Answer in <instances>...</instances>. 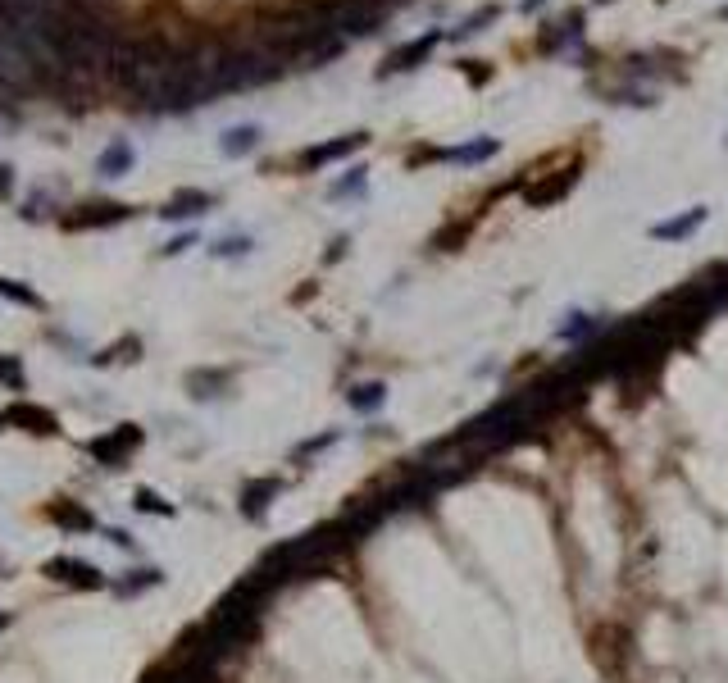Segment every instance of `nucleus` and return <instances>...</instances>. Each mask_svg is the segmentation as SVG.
Wrapping results in <instances>:
<instances>
[{"label":"nucleus","instance_id":"f257e3e1","mask_svg":"<svg viewBox=\"0 0 728 683\" xmlns=\"http://www.w3.org/2000/svg\"><path fill=\"white\" fill-rule=\"evenodd\" d=\"M178 74V55L164 46V42H114V55H110V78L128 92H137L142 101L160 105L164 110V96H169V83Z\"/></svg>","mask_w":728,"mask_h":683},{"label":"nucleus","instance_id":"f03ea898","mask_svg":"<svg viewBox=\"0 0 728 683\" xmlns=\"http://www.w3.org/2000/svg\"><path fill=\"white\" fill-rule=\"evenodd\" d=\"M282 74V55L278 51H228L219 60V78H214V92H241V87H260V83H273Z\"/></svg>","mask_w":728,"mask_h":683},{"label":"nucleus","instance_id":"7ed1b4c3","mask_svg":"<svg viewBox=\"0 0 728 683\" xmlns=\"http://www.w3.org/2000/svg\"><path fill=\"white\" fill-rule=\"evenodd\" d=\"M379 19H383V0H341V5H332V28H341L350 37L369 33Z\"/></svg>","mask_w":728,"mask_h":683},{"label":"nucleus","instance_id":"20e7f679","mask_svg":"<svg viewBox=\"0 0 728 683\" xmlns=\"http://www.w3.org/2000/svg\"><path fill=\"white\" fill-rule=\"evenodd\" d=\"M28 74H33L28 51L19 46V37H15L5 24H0V83H5V87H24Z\"/></svg>","mask_w":728,"mask_h":683},{"label":"nucleus","instance_id":"39448f33","mask_svg":"<svg viewBox=\"0 0 728 683\" xmlns=\"http://www.w3.org/2000/svg\"><path fill=\"white\" fill-rule=\"evenodd\" d=\"M137 442H142V433H137V424H123V429H114V433H105V438H96L92 442V456H101L105 465H114V470H123V460L137 451Z\"/></svg>","mask_w":728,"mask_h":683},{"label":"nucleus","instance_id":"423d86ee","mask_svg":"<svg viewBox=\"0 0 728 683\" xmlns=\"http://www.w3.org/2000/svg\"><path fill=\"white\" fill-rule=\"evenodd\" d=\"M46 574H51L55 583H78V588H105L101 569H96V565H87V560H78V556H55V560H46Z\"/></svg>","mask_w":728,"mask_h":683},{"label":"nucleus","instance_id":"0eeeda50","mask_svg":"<svg viewBox=\"0 0 728 683\" xmlns=\"http://www.w3.org/2000/svg\"><path fill=\"white\" fill-rule=\"evenodd\" d=\"M0 424H28V433H55V415L51 411H37V406H28V401H19V406H10V411H0Z\"/></svg>","mask_w":728,"mask_h":683},{"label":"nucleus","instance_id":"6e6552de","mask_svg":"<svg viewBox=\"0 0 728 683\" xmlns=\"http://www.w3.org/2000/svg\"><path fill=\"white\" fill-rule=\"evenodd\" d=\"M260 146V128L255 124H237V128H228L223 137H219V151L228 155V160H241V155H251Z\"/></svg>","mask_w":728,"mask_h":683},{"label":"nucleus","instance_id":"1a4fd4ad","mask_svg":"<svg viewBox=\"0 0 728 683\" xmlns=\"http://www.w3.org/2000/svg\"><path fill=\"white\" fill-rule=\"evenodd\" d=\"M128 205H83V214H69V228H105V223H123Z\"/></svg>","mask_w":728,"mask_h":683},{"label":"nucleus","instance_id":"9d476101","mask_svg":"<svg viewBox=\"0 0 728 683\" xmlns=\"http://www.w3.org/2000/svg\"><path fill=\"white\" fill-rule=\"evenodd\" d=\"M359 142H364V137H359V133H350V137H341V142H328V146H314V151H305V164H310V169H319L323 160H337V155H350V151H355Z\"/></svg>","mask_w":728,"mask_h":683},{"label":"nucleus","instance_id":"9b49d317","mask_svg":"<svg viewBox=\"0 0 728 683\" xmlns=\"http://www.w3.org/2000/svg\"><path fill=\"white\" fill-rule=\"evenodd\" d=\"M133 169V146L128 142H114L105 155H101V178H123Z\"/></svg>","mask_w":728,"mask_h":683},{"label":"nucleus","instance_id":"f8f14e48","mask_svg":"<svg viewBox=\"0 0 728 683\" xmlns=\"http://www.w3.org/2000/svg\"><path fill=\"white\" fill-rule=\"evenodd\" d=\"M214 201L205 196V192H182V196H173L169 205H164V219H182V214H201V210H210Z\"/></svg>","mask_w":728,"mask_h":683},{"label":"nucleus","instance_id":"ddd939ff","mask_svg":"<svg viewBox=\"0 0 728 683\" xmlns=\"http://www.w3.org/2000/svg\"><path fill=\"white\" fill-rule=\"evenodd\" d=\"M0 296L15 301V305H28V310H46V301H42L33 287H24L19 278H0Z\"/></svg>","mask_w":728,"mask_h":683},{"label":"nucleus","instance_id":"4468645a","mask_svg":"<svg viewBox=\"0 0 728 683\" xmlns=\"http://www.w3.org/2000/svg\"><path fill=\"white\" fill-rule=\"evenodd\" d=\"M696 223H705V210H687L683 219H674V223H655L651 233H655V237H683V233H692Z\"/></svg>","mask_w":728,"mask_h":683},{"label":"nucleus","instance_id":"2eb2a0df","mask_svg":"<svg viewBox=\"0 0 728 683\" xmlns=\"http://www.w3.org/2000/svg\"><path fill=\"white\" fill-rule=\"evenodd\" d=\"M433 46H438V37H424V42H415V46L397 51V55H392V69H415V64H419V60H424Z\"/></svg>","mask_w":728,"mask_h":683},{"label":"nucleus","instance_id":"dca6fc26","mask_svg":"<svg viewBox=\"0 0 728 683\" xmlns=\"http://www.w3.org/2000/svg\"><path fill=\"white\" fill-rule=\"evenodd\" d=\"M487 155H497V142H483V137H478V142H469V146L447 151V160H465V164H469V160H487Z\"/></svg>","mask_w":728,"mask_h":683},{"label":"nucleus","instance_id":"f3484780","mask_svg":"<svg viewBox=\"0 0 728 683\" xmlns=\"http://www.w3.org/2000/svg\"><path fill=\"white\" fill-rule=\"evenodd\" d=\"M350 406L355 411H369V406H383V383H364L350 392Z\"/></svg>","mask_w":728,"mask_h":683},{"label":"nucleus","instance_id":"a211bd4d","mask_svg":"<svg viewBox=\"0 0 728 683\" xmlns=\"http://www.w3.org/2000/svg\"><path fill=\"white\" fill-rule=\"evenodd\" d=\"M0 383H5L10 392H24V365L15 356H0Z\"/></svg>","mask_w":728,"mask_h":683},{"label":"nucleus","instance_id":"6ab92c4d","mask_svg":"<svg viewBox=\"0 0 728 683\" xmlns=\"http://www.w3.org/2000/svg\"><path fill=\"white\" fill-rule=\"evenodd\" d=\"M359 187H364V169H355L346 183H337V187H332V196H350V192H359Z\"/></svg>","mask_w":728,"mask_h":683},{"label":"nucleus","instance_id":"aec40b11","mask_svg":"<svg viewBox=\"0 0 728 683\" xmlns=\"http://www.w3.org/2000/svg\"><path fill=\"white\" fill-rule=\"evenodd\" d=\"M137 510H160V515H173V510H169V506H164L155 492H137Z\"/></svg>","mask_w":728,"mask_h":683},{"label":"nucleus","instance_id":"412c9836","mask_svg":"<svg viewBox=\"0 0 728 683\" xmlns=\"http://www.w3.org/2000/svg\"><path fill=\"white\" fill-rule=\"evenodd\" d=\"M246 246H251L246 237H232V242H223V246H214V255H241Z\"/></svg>","mask_w":728,"mask_h":683},{"label":"nucleus","instance_id":"4be33fe9","mask_svg":"<svg viewBox=\"0 0 728 683\" xmlns=\"http://www.w3.org/2000/svg\"><path fill=\"white\" fill-rule=\"evenodd\" d=\"M69 5H74V15H101V0H69Z\"/></svg>","mask_w":728,"mask_h":683},{"label":"nucleus","instance_id":"5701e85b","mask_svg":"<svg viewBox=\"0 0 728 683\" xmlns=\"http://www.w3.org/2000/svg\"><path fill=\"white\" fill-rule=\"evenodd\" d=\"M10 183H15V178H10V164H0V196H10Z\"/></svg>","mask_w":728,"mask_h":683}]
</instances>
